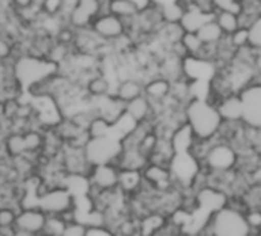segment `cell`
<instances>
[{
    "instance_id": "6da1fadb",
    "label": "cell",
    "mask_w": 261,
    "mask_h": 236,
    "mask_svg": "<svg viewBox=\"0 0 261 236\" xmlns=\"http://www.w3.org/2000/svg\"><path fill=\"white\" fill-rule=\"evenodd\" d=\"M185 116L197 139H213L223 124L217 105L202 98H191L187 102Z\"/></svg>"
},
{
    "instance_id": "7a4b0ae2",
    "label": "cell",
    "mask_w": 261,
    "mask_h": 236,
    "mask_svg": "<svg viewBox=\"0 0 261 236\" xmlns=\"http://www.w3.org/2000/svg\"><path fill=\"white\" fill-rule=\"evenodd\" d=\"M200 232H208V235L214 236L251 235V229L246 223L245 212L231 206H225L220 211L211 214Z\"/></svg>"
},
{
    "instance_id": "3957f363",
    "label": "cell",
    "mask_w": 261,
    "mask_h": 236,
    "mask_svg": "<svg viewBox=\"0 0 261 236\" xmlns=\"http://www.w3.org/2000/svg\"><path fill=\"white\" fill-rule=\"evenodd\" d=\"M12 69L15 79L23 87H31L32 84L50 76L60 70V66L47 58H35L31 55H20L12 61Z\"/></svg>"
},
{
    "instance_id": "277c9868",
    "label": "cell",
    "mask_w": 261,
    "mask_h": 236,
    "mask_svg": "<svg viewBox=\"0 0 261 236\" xmlns=\"http://www.w3.org/2000/svg\"><path fill=\"white\" fill-rule=\"evenodd\" d=\"M239 159V150L231 142L214 139L205 159L202 160V166L210 172H228L237 169Z\"/></svg>"
},
{
    "instance_id": "5b68a950",
    "label": "cell",
    "mask_w": 261,
    "mask_h": 236,
    "mask_svg": "<svg viewBox=\"0 0 261 236\" xmlns=\"http://www.w3.org/2000/svg\"><path fill=\"white\" fill-rule=\"evenodd\" d=\"M171 177L176 185V188L180 189H191L194 188L200 171H202V162L194 157L190 151L187 153H176L171 165H170Z\"/></svg>"
},
{
    "instance_id": "8992f818",
    "label": "cell",
    "mask_w": 261,
    "mask_h": 236,
    "mask_svg": "<svg viewBox=\"0 0 261 236\" xmlns=\"http://www.w3.org/2000/svg\"><path fill=\"white\" fill-rule=\"evenodd\" d=\"M122 146L118 137L106 136L98 139H89L84 146L86 156L92 165L98 163H115L116 157L119 156Z\"/></svg>"
},
{
    "instance_id": "52a82bcc",
    "label": "cell",
    "mask_w": 261,
    "mask_h": 236,
    "mask_svg": "<svg viewBox=\"0 0 261 236\" xmlns=\"http://www.w3.org/2000/svg\"><path fill=\"white\" fill-rule=\"evenodd\" d=\"M239 93L243 102V124L261 128V81H252Z\"/></svg>"
},
{
    "instance_id": "ba28073f",
    "label": "cell",
    "mask_w": 261,
    "mask_h": 236,
    "mask_svg": "<svg viewBox=\"0 0 261 236\" xmlns=\"http://www.w3.org/2000/svg\"><path fill=\"white\" fill-rule=\"evenodd\" d=\"M47 214L40 206H24L17 214L15 236H41Z\"/></svg>"
},
{
    "instance_id": "9c48e42d",
    "label": "cell",
    "mask_w": 261,
    "mask_h": 236,
    "mask_svg": "<svg viewBox=\"0 0 261 236\" xmlns=\"http://www.w3.org/2000/svg\"><path fill=\"white\" fill-rule=\"evenodd\" d=\"M37 206H40L47 215H60L75 208V197L69 192L66 186L57 185L40 195Z\"/></svg>"
},
{
    "instance_id": "30bf717a",
    "label": "cell",
    "mask_w": 261,
    "mask_h": 236,
    "mask_svg": "<svg viewBox=\"0 0 261 236\" xmlns=\"http://www.w3.org/2000/svg\"><path fill=\"white\" fill-rule=\"evenodd\" d=\"M90 29L104 41L112 43L127 34V27L122 18L112 12H101L90 23Z\"/></svg>"
},
{
    "instance_id": "8fae6325",
    "label": "cell",
    "mask_w": 261,
    "mask_h": 236,
    "mask_svg": "<svg viewBox=\"0 0 261 236\" xmlns=\"http://www.w3.org/2000/svg\"><path fill=\"white\" fill-rule=\"evenodd\" d=\"M102 12L101 0H78L67 11V23L76 29H87L90 23Z\"/></svg>"
},
{
    "instance_id": "7c38bea8",
    "label": "cell",
    "mask_w": 261,
    "mask_h": 236,
    "mask_svg": "<svg viewBox=\"0 0 261 236\" xmlns=\"http://www.w3.org/2000/svg\"><path fill=\"white\" fill-rule=\"evenodd\" d=\"M92 189L95 191H113L118 189L119 168L115 163H98L93 165L89 172Z\"/></svg>"
},
{
    "instance_id": "4fadbf2b",
    "label": "cell",
    "mask_w": 261,
    "mask_h": 236,
    "mask_svg": "<svg viewBox=\"0 0 261 236\" xmlns=\"http://www.w3.org/2000/svg\"><path fill=\"white\" fill-rule=\"evenodd\" d=\"M125 113L136 124H145V122L154 124L156 119H158V114L154 111L153 102L145 95H141V96L125 102Z\"/></svg>"
},
{
    "instance_id": "5bb4252c",
    "label": "cell",
    "mask_w": 261,
    "mask_h": 236,
    "mask_svg": "<svg viewBox=\"0 0 261 236\" xmlns=\"http://www.w3.org/2000/svg\"><path fill=\"white\" fill-rule=\"evenodd\" d=\"M216 105L223 122H231V124L243 122V102L239 92L225 95L223 98H220V101Z\"/></svg>"
},
{
    "instance_id": "9a60e30c",
    "label": "cell",
    "mask_w": 261,
    "mask_h": 236,
    "mask_svg": "<svg viewBox=\"0 0 261 236\" xmlns=\"http://www.w3.org/2000/svg\"><path fill=\"white\" fill-rule=\"evenodd\" d=\"M173 82L162 75H156L153 78H148L144 81V95L153 102V104H164L170 95H171Z\"/></svg>"
},
{
    "instance_id": "2e32d148",
    "label": "cell",
    "mask_w": 261,
    "mask_h": 236,
    "mask_svg": "<svg viewBox=\"0 0 261 236\" xmlns=\"http://www.w3.org/2000/svg\"><path fill=\"white\" fill-rule=\"evenodd\" d=\"M144 188L142 171L139 169H119V183L118 189L125 197H133L141 192Z\"/></svg>"
},
{
    "instance_id": "e0dca14e",
    "label": "cell",
    "mask_w": 261,
    "mask_h": 236,
    "mask_svg": "<svg viewBox=\"0 0 261 236\" xmlns=\"http://www.w3.org/2000/svg\"><path fill=\"white\" fill-rule=\"evenodd\" d=\"M2 151H3V157H6L9 160L28 154L23 133L21 131H9V133H6L3 136V140H2Z\"/></svg>"
},
{
    "instance_id": "ac0fdd59",
    "label": "cell",
    "mask_w": 261,
    "mask_h": 236,
    "mask_svg": "<svg viewBox=\"0 0 261 236\" xmlns=\"http://www.w3.org/2000/svg\"><path fill=\"white\" fill-rule=\"evenodd\" d=\"M113 95L122 102H128L141 95H144V81L135 76H127L119 79Z\"/></svg>"
},
{
    "instance_id": "d6986e66",
    "label": "cell",
    "mask_w": 261,
    "mask_h": 236,
    "mask_svg": "<svg viewBox=\"0 0 261 236\" xmlns=\"http://www.w3.org/2000/svg\"><path fill=\"white\" fill-rule=\"evenodd\" d=\"M84 90L90 98H101L106 95L112 93V82L104 73H93L86 82H84Z\"/></svg>"
},
{
    "instance_id": "ffe728a7",
    "label": "cell",
    "mask_w": 261,
    "mask_h": 236,
    "mask_svg": "<svg viewBox=\"0 0 261 236\" xmlns=\"http://www.w3.org/2000/svg\"><path fill=\"white\" fill-rule=\"evenodd\" d=\"M196 32H197L199 38L203 41V44H206V46H217L226 37L214 18H210L205 23H202Z\"/></svg>"
},
{
    "instance_id": "44dd1931",
    "label": "cell",
    "mask_w": 261,
    "mask_h": 236,
    "mask_svg": "<svg viewBox=\"0 0 261 236\" xmlns=\"http://www.w3.org/2000/svg\"><path fill=\"white\" fill-rule=\"evenodd\" d=\"M196 140V136L191 130V127L188 125V122L182 124L180 127H177L171 136V143L176 153H187L191 150L193 143Z\"/></svg>"
},
{
    "instance_id": "7402d4cb",
    "label": "cell",
    "mask_w": 261,
    "mask_h": 236,
    "mask_svg": "<svg viewBox=\"0 0 261 236\" xmlns=\"http://www.w3.org/2000/svg\"><path fill=\"white\" fill-rule=\"evenodd\" d=\"M214 20L220 26V29L225 32V35L234 34L240 27V17L239 12L234 9H226V8H219L214 14Z\"/></svg>"
},
{
    "instance_id": "603a6c76",
    "label": "cell",
    "mask_w": 261,
    "mask_h": 236,
    "mask_svg": "<svg viewBox=\"0 0 261 236\" xmlns=\"http://www.w3.org/2000/svg\"><path fill=\"white\" fill-rule=\"evenodd\" d=\"M159 8H161V15H162L164 23H182L188 9V6L182 0L171 2Z\"/></svg>"
},
{
    "instance_id": "cb8c5ba5",
    "label": "cell",
    "mask_w": 261,
    "mask_h": 236,
    "mask_svg": "<svg viewBox=\"0 0 261 236\" xmlns=\"http://www.w3.org/2000/svg\"><path fill=\"white\" fill-rule=\"evenodd\" d=\"M24 142H26V150L29 156H35L43 151L44 146V130L32 127L26 131H23Z\"/></svg>"
},
{
    "instance_id": "d4e9b609",
    "label": "cell",
    "mask_w": 261,
    "mask_h": 236,
    "mask_svg": "<svg viewBox=\"0 0 261 236\" xmlns=\"http://www.w3.org/2000/svg\"><path fill=\"white\" fill-rule=\"evenodd\" d=\"M109 12L118 15L122 20H127V18L136 17L141 11L133 0H110Z\"/></svg>"
},
{
    "instance_id": "484cf974",
    "label": "cell",
    "mask_w": 261,
    "mask_h": 236,
    "mask_svg": "<svg viewBox=\"0 0 261 236\" xmlns=\"http://www.w3.org/2000/svg\"><path fill=\"white\" fill-rule=\"evenodd\" d=\"M112 130H113V124L106 119L104 116L96 114L90 125L87 127V134L90 139H98V137H106V136H112Z\"/></svg>"
},
{
    "instance_id": "4316f807",
    "label": "cell",
    "mask_w": 261,
    "mask_h": 236,
    "mask_svg": "<svg viewBox=\"0 0 261 236\" xmlns=\"http://www.w3.org/2000/svg\"><path fill=\"white\" fill-rule=\"evenodd\" d=\"M38 6L46 17H67L66 0H40Z\"/></svg>"
},
{
    "instance_id": "83f0119b",
    "label": "cell",
    "mask_w": 261,
    "mask_h": 236,
    "mask_svg": "<svg viewBox=\"0 0 261 236\" xmlns=\"http://www.w3.org/2000/svg\"><path fill=\"white\" fill-rule=\"evenodd\" d=\"M17 56H20V52L15 41L11 40L8 35L0 34V63H11Z\"/></svg>"
},
{
    "instance_id": "f1b7e54d",
    "label": "cell",
    "mask_w": 261,
    "mask_h": 236,
    "mask_svg": "<svg viewBox=\"0 0 261 236\" xmlns=\"http://www.w3.org/2000/svg\"><path fill=\"white\" fill-rule=\"evenodd\" d=\"M76 35H78V29L73 27V26L69 24V23H64V24H61V26L55 31L54 40H55V43H60V44L73 47V44H75V41H76Z\"/></svg>"
},
{
    "instance_id": "f546056e",
    "label": "cell",
    "mask_w": 261,
    "mask_h": 236,
    "mask_svg": "<svg viewBox=\"0 0 261 236\" xmlns=\"http://www.w3.org/2000/svg\"><path fill=\"white\" fill-rule=\"evenodd\" d=\"M182 43L187 47L190 56H200L205 49L203 41L199 38L197 32H193V31H185V34L182 37Z\"/></svg>"
},
{
    "instance_id": "4dcf8cb0",
    "label": "cell",
    "mask_w": 261,
    "mask_h": 236,
    "mask_svg": "<svg viewBox=\"0 0 261 236\" xmlns=\"http://www.w3.org/2000/svg\"><path fill=\"white\" fill-rule=\"evenodd\" d=\"M18 208H15L11 203L6 204H0V230L2 229H11L15 227V221H17V214H18Z\"/></svg>"
},
{
    "instance_id": "1f68e13d",
    "label": "cell",
    "mask_w": 261,
    "mask_h": 236,
    "mask_svg": "<svg viewBox=\"0 0 261 236\" xmlns=\"http://www.w3.org/2000/svg\"><path fill=\"white\" fill-rule=\"evenodd\" d=\"M66 224L67 223L60 215H47L43 236H63Z\"/></svg>"
},
{
    "instance_id": "d6a6232c",
    "label": "cell",
    "mask_w": 261,
    "mask_h": 236,
    "mask_svg": "<svg viewBox=\"0 0 261 236\" xmlns=\"http://www.w3.org/2000/svg\"><path fill=\"white\" fill-rule=\"evenodd\" d=\"M245 218L251 229V235L254 232H258V235H261V206H249L245 211Z\"/></svg>"
},
{
    "instance_id": "836d02e7",
    "label": "cell",
    "mask_w": 261,
    "mask_h": 236,
    "mask_svg": "<svg viewBox=\"0 0 261 236\" xmlns=\"http://www.w3.org/2000/svg\"><path fill=\"white\" fill-rule=\"evenodd\" d=\"M158 140H159V136L154 133V130H151V131H148V133L145 134V137L139 142L138 150L148 159V157L154 153V150H156V146H158Z\"/></svg>"
},
{
    "instance_id": "e575fe53",
    "label": "cell",
    "mask_w": 261,
    "mask_h": 236,
    "mask_svg": "<svg viewBox=\"0 0 261 236\" xmlns=\"http://www.w3.org/2000/svg\"><path fill=\"white\" fill-rule=\"evenodd\" d=\"M248 32V46L252 47L254 50H261V15L249 26Z\"/></svg>"
},
{
    "instance_id": "d590c367",
    "label": "cell",
    "mask_w": 261,
    "mask_h": 236,
    "mask_svg": "<svg viewBox=\"0 0 261 236\" xmlns=\"http://www.w3.org/2000/svg\"><path fill=\"white\" fill-rule=\"evenodd\" d=\"M231 43L236 46V49H240V47H245L248 46V37H249V32L246 27H239L234 34L228 35Z\"/></svg>"
},
{
    "instance_id": "8d00e7d4",
    "label": "cell",
    "mask_w": 261,
    "mask_h": 236,
    "mask_svg": "<svg viewBox=\"0 0 261 236\" xmlns=\"http://www.w3.org/2000/svg\"><path fill=\"white\" fill-rule=\"evenodd\" d=\"M63 236H86V224L80 220H73L67 223Z\"/></svg>"
},
{
    "instance_id": "74e56055",
    "label": "cell",
    "mask_w": 261,
    "mask_h": 236,
    "mask_svg": "<svg viewBox=\"0 0 261 236\" xmlns=\"http://www.w3.org/2000/svg\"><path fill=\"white\" fill-rule=\"evenodd\" d=\"M8 3H9L11 9L14 12H17V14L23 12V11H28V9L34 8L35 5H38L37 0H8Z\"/></svg>"
},
{
    "instance_id": "f35d334b",
    "label": "cell",
    "mask_w": 261,
    "mask_h": 236,
    "mask_svg": "<svg viewBox=\"0 0 261 236\" xmlns=\"http://www.w3.org/2000/svg\"><path fill=\"white\" fill-rule=\"evenodd\" d=\"M86 236H115L109 226H86Z\"/></svg>"
},
{
    "instance_id": "ab89813d",
    "label": "cell",
    "mask_w": 261,
    "mask_h": 236,
    "mask_svg": "<svg viewBox=\"0 0 261 236\" xmlns=\"http://www.w3.org/2000/svg\"><path fill=\"white\" fill-rule=\"evenodd\" d=\"M151 2H153V5H156V6H164V5H167V3L177 2V0H151Z\"/></svg>"
}]
</instances>
